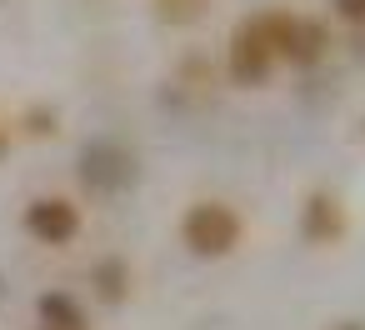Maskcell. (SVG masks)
Listing matches in <instances>:
<instances>
[{
	"label": "cell",
	"instance_id": "cell-1",
	"mask_svg": "<svg viewBox=\"0 0 365 330\" xmlns=\"http://www.w3.org/2000/svg\"><path fill=\"white\" fill-rule=\"evenodd\" d=\"M240 235H245V220H240V210L225 205V200H195V205L180 215V240H185V250L200 255V260H225V255L240 245Z\"/></svg>",
	"mask_w": 365,
	"mask_h": 330
},
{
	"label": "cell",
	"instance_id": "cell-2",
	"mask_svg": "<svg viewBox=\"0 0 365 330\" xmlns=\"http://www.w3.org/2000/svg\"><path fill=\"white\" fill-rule=\"evenodd\" d=\"M260 26H265V36H270L275 61H285V66L310 71V66L330 51V31H325L320 21H310V16H295V11H260Z\"/></svg>",
	"mask_w": 365,
	"mask_h": 330
},
{
	"label": "cell",
	"instance_id": "cell-3",
	"mask_svg": "<svg viewBox=\"0 0 365 330\" xmlns=\"http://www.w3.org/2000/svg\"><path fill=\"white\" fill-rule=\"evenodd\" d=\"M275 66H280V61H275V51H270V36H265L260 16L235 21L230 46H225V71H230V81H235V86H265Z\"/></svg>",
	"mask_w": 365,
	"mask_h": 330
},
{
	"label": "cell",
	"instance_id": "cell-4",
	"mask_svg": "<svg viewBox=\"0 0 365 330\" xmlns=\"http://www.w3.org/2000/svg\"><path fill=\"white\" fill-rule=\"evenodd\" d=\"M135 155L125 150V145H115V140H91L86 150H81V180H86V190H96V195H115V190H130L135 185Z\"/></svg>",
	"mask_w": 365,
	"mask_h": 330
},
{
	"label": "cell",
	"instance_id": "cell-5",
	"mask_svg": "<svg viewBox=\"0 0 365 330\" xmlns=\"http://www.w3.org/2000/svg\"><path fill=\"white\" fill-rule=\"evenodd\" d=\"M26 235L41 240V245H71L81 235V205L66 200V195H36L21 215Z\"/></svg>",
	"mask_w": 365,
	"mask_h": 330
},
{
	"label": "cell",
	"instance_id": "cell-6",
	"mask_svg": "<svg viewBox=\"0 0 365 330\" xmlns=\"http://www.w3.org/2000/svg\"><path fill=\"white\" fill-rule=\"evenodd\" d=\"M300 235L310 245H335L345 235V205L335 190H310L300 205Z\"/></svg>",
	"mask_w": 365,
	"mask_h": 330
},
{
	"label": "cell",
	"instance_id": "cell-7",
	"mask_svg": "<svg viewBox=\"0 0 365 330\" xmlns=\"http://www.w3.org/2000/svg\"><path fill=\"white\" fill-rule=\"evenodd\" d=\"M36 315H41L46 330H86V305L66 290H46L36 300Z\"/></svg>",
	"mask_w": 365,
	"mask_h": 330
},
{
	"label": "cell",
	"instance_id": "cell-8",
	"mask_svg": "<svg viewBox=\"0 0 365 330\" xmlns=\"http://www.w3.org/2000/svg\"><path fill=\"white\" fill-rule=\"evenodd\" d=\"M91 285H96V295H101L106 305H120V300L130 295V265H125V260H115V255H106V260H96Z\"/></svg>",
	"mask_w": 365,
	"mask_h": 330
},
{
	"label": "cell",
	"instance_id": "cell-9",
	"mask_svg": "<svg viewBox=\"0 0 365 330\" xmlns=\"http://www.w3.org/2000/svg\"><path fill=\"white\" fill-rule=\"evenodd\" d=\"M210 0H155V21L160 26H195L205 16Z\"/></svg>",
	"mask_w": 365,
	"mask_h": 330
},
{
	"label": "cell",
	"instance_id": "cell-10",
	"mask_svg": "<svg viewBox=\"0 0 365 330\" xmlns=\"http://www.w3.org/2000/svg\"><path fill=\"white\" fill-rule=\"evenodd\" d=\"M21 130H26V135H36V140H51V135L61 130V115H56L51 105H31V110L21 115Z\"/></svg>",
	"mask_w": 365,
	"mask_h": 330
},
{
	"label": "cell",
	"instance_id": "cell-11",
	"mask_svg": "<svg viewBox=\"0 0 365 330\" xmlns=\"http://www.w3.org/2000/svg\"><path fill=\"white\" fill-rule=\"evenodd\" d=\"M330 6H335V16H340V21L365 26V0H330Z\"/></svg>",
	"mask_w": 365,
	"mask_h": 330
},
{
	"label": "cell",
	"instance_id": "cell-12",
	"mask_svg": "<svg viewBox=\"0 0 365 330\" xmlns=\"http://www.w3.org/2000/svg\"><path fill=\"white\" fill-rule=\"evenodd\" d=\"M6 155H11V125L0 120V160H6Z\"/></svg>",
	"mask_w": 365,
	"mask_h": 330
},
{
	"label": "cell",
	"instance_id": "cell-13",
	"mask_svg": "<svg viewBox=\"0 0 365 330\" xmlns=\"http://www.w3.org/2000/svg\"><path fill=\"white\" fill-rule=\"evenodd\" d=\"M330 330H365V320H335Z\"/></svg>",
	"mask_w": 365,
	"mask_h": 330
},
{
	"label": "cell",
	"instance_id": "cell-14",
	"mask_svg": "<svg viewBox=\"0 0 365 330\" xmlns=\"http://www.w3.org/2000/svg\"><path fill=\"white\" fill-rule=\"evenodd\" d=\"M360 140H365V120H360Z\"/></svg>",
	"mask_w": 365,
	"mask_h": 330
},
{
	"label": "cell",
	"instance_id": "cell-15",
	"mask_svg": "<svg viewBox=\"0 0 365 330\" xmlns=\"http://www.w3.org/2000/svg\"><path fill=\"white\" fill-rule=\"evenodd\" d=\"M41 330H46V325H41Z\"/></svg>",
	"mask_w": 365,
	"mask_h": 330
}]
</instances>
